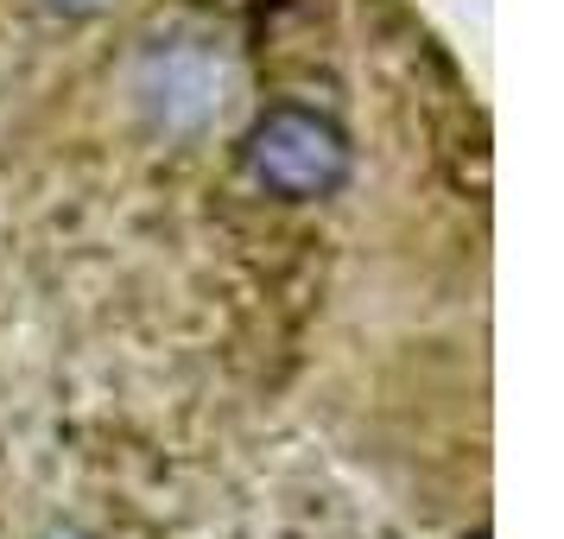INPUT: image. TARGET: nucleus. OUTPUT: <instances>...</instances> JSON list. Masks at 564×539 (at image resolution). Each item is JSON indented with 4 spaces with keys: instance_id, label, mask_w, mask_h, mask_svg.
Masks as SVG:
<instances>
[]
</instances>
